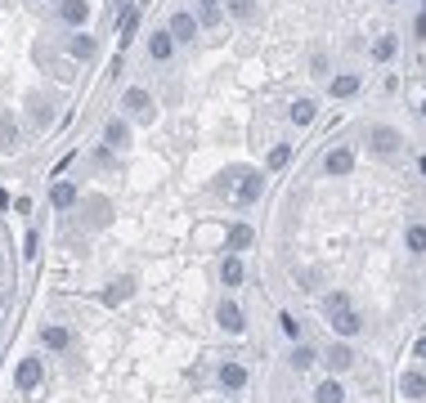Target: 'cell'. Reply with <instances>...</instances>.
<instances>
[{
  "instance_id": "17",
  "label": "cell",
  "mask_w": 426,
  "mask_h": 403,
  "mask_svg": "<svg viewBox=\"0 0 426 403\" xmlns=\"http://www.w3.org/2000/svg\"><path fill=\"white\" fill-rule=\"evenodd\" d=\"M41 341H45V350H68L72 336H68V328H45V332H41Z\"/></svg>"
},
{
  "instance_id": "20",
  "label": "cell",
  "mask_w": 426,
  "mask_h": 403,
  "mask_svg": "<svg viewBox=\"0 0 426 403\" xmlns=\"http://www.w3.org/2000/svg\"><path fill=\"white\" fill-rule=\"evenodd\" d=\"M292 121H296V126H310V121H314V103L296 99V103H292Z\"/></svg>"
},
{
  "instance_id": "4",
  "label": "cell",
  "mask_w": 426,
  "mask_h": 403,
  "mask_svg": "<svg viewBox=\"0 0 426 403\" xmlns=\"http://www.w3.org/2000/svg\"><path fill=\"white\" fill-rule=\"evenodd\" d=\"M166 32L175 36V41H193L197 18H193V14H184V9H175V14H170V27H166Z\"/></svg>"
},
{
  "instance_id": "15",
  "label": "cell",
  "mask_w": 426,
  "mask_h": 403,
  "mask_svg": "<svg viewBox=\"0 0 426 403\" xmlns=\"http://www.w3.org/2000/svg\"><path fill=\"white\" fill-rule=\"evenodd\" d=\"M400 390H404L409 399H422V395H426V377H422V372H404Z\"/></svg>"
},
{
  "instance_id": "2",
  "label": "cell",
  "mask_w": 426,
  "mask_h": 403,
  "mask_svg": "<svg viewBox=\"0 0 426 403\" xmlns=\"http://www.w3.org/2000/svg\"><path fill=\"white\" fill-rule=\"evenodd\" d=\"M350 170H355V152H350V148H332L323 157V175L341 179V175H350Z\"/></svg>"
},
{
  "instance_id": "31",
  "label": "cell",
  "mask_w": 426,
  "mask_h": 403,
  "mask_svg": "<svg viewBox=\"0 0 426 403\" xmlns=\"http://www.w3.org/2000/svg\"><path fill=\"white\" fill-rule=\"evenodd\" d=\"M229 9H233V18H251V0H233Z\"/></svg>"
},
{
  "instance_id": "25",
  "label": "cell",
  "mask_w": 426,
  "mask_h": 403,
  "mask_svg": "<svg viewBox=\"0 0 426 403\" xmlns=\"http://www.w3.org/2000/svg\"><path fill=\"white\" fill-rule=\"evenodd\" d=\"M229 247H233V251H242V247H251V229H247V224H238V229H233V233H229Z\"/></svg>"
},
{
  "instance_id": "30",
  "label": "cell",
  "mask_w": 426,
  "mask_h": 403,
  "mask_svg": "<svg viewBox=\"0 0 426 403\" xmlns=\"http://www.w3.org/2000/svg\"><path fill=\"white\" fill-rule=\"evenodd\" d=\"M36 251H41V238H36V233H27V242H23V256H27V260H32Z\"/></svg>"
},
{
  "instance_id": "24",
  "label": "cell",
  "mask_w": 426,
  "mask_h": 403,
  "mask_svg": "<svg viewBox=\"0 0 426 403\" xmlns=\"http://www.w3.org/2000/svg\"><path fill=\"white\" fill-rule=\"evenodd\" d=\"M72 54L77 59H94V41L90 36H72Z\"/></svg>"
},
{
  "instance_id": "19",
  "label": "cell",
  "mask_w": 426,
  "mask_h": 403,
  "mask_svg": "<svg viewBox=\"0 0 426 403\" xmlns=\"http://www.w3.org/2000/svg\"><path fill=\"white\" fill-rule=\"evenodd\" d=\"M220 278H224V287H238V283H242V260H238V256H229V260H224Z\"/></svg>"
},
{
  "instance_id": "1",
  "label": "cell",
  "mask_w": 426,
  "mask_h": 403,
  "mask_svg": "<svg viewBox=\"0 0 426 403\" xmlns=\"http://www.w3.org/2000/svg\"><path fill=\"white\" fill-rule=\"evenodd\" d=\"M121 108H126V117H130V121H144V126L157 117V103H153V94H148V90H139V85H135V90H126V94H121Z\"/></svg>"
},
{
  "instance_id": "6",
  "label": "cell",
  "mask_w": 426,
  "mask_h": 403,
  "mask_svg": "<svg viewBox=\"0 0 426 403\" xmlns=\"http://www.w3.org/2000/svg\"><path fill=\"white\" fill-rule=\"evenodd\" d=\"M126 139H130V130H126V121H121V117L103 121V143H108V148H126Z\"/></svg>"
},
{
  "instance_id": "5",
  "label": "cell",
  "mask_w": 426,
  "mask_h": 403,
  "mask_svg": "<svg viewBox=\"0 0 426 403\" xmlns=\"http://www.w3.org/2000/svg\"><path fill=\"white\" fill-rule=\"evenodd\" d=\"M148 54H153L157 63H166L170 54H175V36H170V32H153V36H148Z\"/></svg>"
},
{
  "instance_id": "22",
  "label": "cell",
  "mask_w": 426,
  "mask_h": 403,
  "mask_svg": "<svg viewBox=\"0 0 426 403\" xmlns=\"http://www.w3.org/2000/svg\"><path fill=\"white\" fill-rule=\"evenodd\" d=\"M314 359H319V354L310 350V345H296V350H292V368H296V372H305Z\"/></svg>"
},
{
  "instance_id": "28",
  "label": "cell",
  "mask_w": 426,
  "mask_h": 403,
  "mask_svg": "<svg viewBox=\"0 0 426 403\" xmlns=\"http://www.w3.org/2000/svg\"><path fill=\"white\" fill-rule=\"evenodd\" d=\"M346 292H332V296H323V314H337V310H346Z\"/></svg>"
},
{
  "instance_id": "12",
  "label": "cell",
  "mask_w": 426,
  "mask_h": 403,
  "mask_svg": "<svg viewBox=\"0 0 426 403\" xmlns=\"http://www.w3.org/2000/svg\"><path fill=\"white\" fill-rule=\"evenodd\" d=\"M220 381H224V390H242V386H247V368H242V363H224Z\"/></svg>"
},
{
  "instance_id": "18",
  "label": "cell",
  "mask_w": 426,
  "mask_h": 403,
  "mask_svg": "<svg viewBox=\"0 0 426 403\" xmlns=\"http://www.w3.org/2000/svg\"><path fill=\"white\" fill-rule=\"evenodd\" d=\"M130 292H135V287H130V283H112L108 292H99V301H103V305H121V301H126Z\"/></svg>"
},
{
  "instance_id": "3",
  "label": "cell",
  "mask_w": 426,
  "mask_h": 403,
  "mask_svg": "<svg viewBox=\"0 0 426 403\" xmlns=\"http://www.w3.org/2000/svg\"><path fill=\"white\" fill-rule=\"evenodd\" d=\"M41 359H23V363H18V372H14V381H18V390H36V386H41Z\"/></svg>"
},
{
  "instance_id": "8",
  "label": "cell",
  "mask_w": 426,
  "mask_h": 403,
  "mask_svg": "<svg viewBox=\"0 0 426 403\" xmlns=\"http://www.w3.org/2000/svg\"><path fill=\"white\" fill-rule=\"evenodd\" d=\"M59 14H63V23L81 27L85 18H90V5H85V0H59Z\"/></svg>"
},
{
  "instance_id": "29",
  "label": "cell",
  "mask_w": 426,
  "mask_h": 403,
  "mask_svg": "<svg viewBox=\"0 0 426 403\" xmlns=\"http://www.w3.org/2000/svg\"><path fill=\"white\" fill-rule=\"evenodd\" d=\"M278 328H283V336H287V341H296V336H301V323L292 319V314H283V319H278Z\"/></svg>"
},
{
  "instance_id": "10",
  "label": "cell",
  "mask_w": 426,
  "mask_h": 403,
  "mask_svg": "<svg viewBox=\"0 0 426 403\" xmlns=\"http://www.w3.org/2000/svg\"><path fill=\"white\" fill-rule=\"evenodd\" d=\"M373 148L382 152V157H391V152H400V134L386 130V126H377V130H373Z\"/></svg>"
},
{
  "instance_id": "26",
  "label": "cell",
  "mask_w": 426,
  "mask_h": 403,
  "mask_svg": "<svg viewBox=\"0 0 426 403\" xmlns=\"http://www.w3.org/2000/svg\"><path fill=\"white\" fill-rule=\"evenodd\" d=\"M409 251H426V224L409 229Z\"/></svg>"
},
{
  "instance_id": "21",
  "label": "cell",
  "mask_w": 426,
  "mask_h": 403,
  "mask_svg": "<svg viewBox=\"0 0 426 403\" xmlns=\"http://www.w3.org/2000/svg\"><path fill=\"white\" fill-rule=\"evenodd\" d=\"M373 59H377V63L395 59V36H377V41H373Z\"/></svg>"
},
{
  "instance_id": "32",
  "label": "cell",
  "mask_w": 426,
  "mask_h": 403,
  "mask_svg": "<svg viewBox=\"0 0 426 403\" xmlns=\"http://www.w3.org/2000/svg\"><path fill=\"white\" fill-rule=\"evenodd\" d=\"M418 359H426V336H422V341H418Z\"/></svg>"
},
{
  "instance_id": "11",
  "label": "cell",
  "mask_w": 426,
  "mask_h": 403,
  "mask_svg": "<svg viewBox=\"0 0 426 403\" xmlns=\"http://www.w3.org/2000/svg\"><path fill=\"white\" fill-rule=\"evenodd\" d=\"M72 202H77V188H72L68 179H59V184L50 188V206H54V211H68Z\"/></svg>"
},
{
  "instance_id": "33",
  "label": "cell",
  "mask_w": 426,
  "mask_h": 403,
  "mask_svg": "<svg viewBox=\"0 0 426 403\" xmlns=\"http://www.w3.org/2000/svg\"><path fill=\"white\" fill-rule=\"evenodd\" d=\"M202 5H215V9H220V0H202Z\"/></svg>"
},
{
  "instance_id": "16",
  "label": "cell",
  "mask_w": 426,
  "mask_h": 403,
  "mask_svg": "<svg viewBox=\"0 0 426 403\" xmlns=\"http://www.w3.org/2000/svg\"><path fill=\"white\" fill-rule=\"evenodd\" d=\"M355 90H359V76H355V72H341V76H332V94H337V99H350Z\"/></svg>"
},
{
  "instance_id": "13",
  "label": "cell",
  "mask_w": 426,
  "mask_h": 403,
  "mask_svg": "<svg viewBox=\"0 0 426 403\" xmlns=\"http://www.w3.org/2000/svg\"><path fill=\"white\" fill-rule=\"evenodd\" d=\"M323 363H328L332 372H346L350 363H355V354H350V345H332V350L323 354Z\"/></svg>"
},
{
  "instance_id": "34",
  "label": "cell",
  "mask_w": 426,
  "mask_h": 403,
  "mask_svg": "<svg viewBox=\"0 0 426 403\" xmlns=\"http://www.w3.org/2000/svg\"><path fill=\"white\" fill-rule=\"evenodd\" d=\"M422 117H426V99H422Z\"/></svg>"
},
{
  "instance_id": "9",
  "label": "cell",
  "mask_w": 426,
  "mask_h": 403,
  "mask_svg": "<svg viewBox=\"0 0 426 403\" xmlns=\"http://www.w3.org/2000/svg\"><path fill=\"white\" fill-rule=\"evenodd\" d=\"M215 319H220V328H224V332H242V310H238L233 301H220Z\"/></svg>"
},
{
  "instance_id": "7",
  "label": "cell",
  "mask_w": 426,
  "mask_h": 403,
  "mask_svg": "<svg viewBox=\"0 0 426 403\" xmlns=\"http://www.w3.org/2000/svg\"><path fill=\"white\" fill-rule=\"evenodd\" d=\"M328 319H332V332L337 336H355L359 332V314L350 310V305H346V310H337V314H328Z\"/></svg>"
},
{
  "instance_id": "27",
  "label": "cell",
  "mask_w": 426,
  "mask_h": 403,
  "mask_svg": "<svg viewBox=\"0 0 426 403\" xmlns=\"http://www.w3.org/2000/svg\"><path fill=\"white\" fill-rule=\"evenodd\" d=\"M287 157H292V148H287V143H278V148H269V170L287 166Z\"/></svg>"
},
{
  "instance_id": "14",
  "label": "cell",
  "mask_w": 426,
  "mask_h": 403,
  "mask_svg": "<svg viewBox=\"0 0 426 403\" xmlns=\"http://www.w3.org/2000/svg\"><path fill=\"white\" fill-rule=\"evenodd\" d=\"M265 193V179L260 175H242V184H238V202H256Z\"/></svg>"
},
{
  "instance_id": "23",
  "label": "cell",
  "mask_w": 426,
  "mask_h": 403,
  "mask_svg": "<svg viewBox=\"0 0 426 403\" xmlns=\"http://www.w3.org/2000/svg\"><path fill=\"white\" fill-rule=\"evenodd\" d=\"M346 395H341V386L337 381H323V386H319V395H314V403H341Z\"/></svg>"
}]
</instances>
